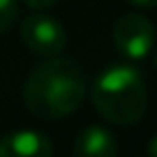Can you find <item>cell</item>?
<instances>
[{
	"label": "cell",
	"instance_id": "5b68a950",
	"mask_svg": "<svg viewBox=\"0 0 157 157\" xmlns=\"http://www.w3.org/2000/svg\"><path fill=\"white\" fill-rule=\"evenodd\" d=\"M53 143L49 134L37 129H19L0 139V157H51Z\"/></svg>",
	"mask_w": 157,
	"mask_h": 157
},
{
	"label": "cell",
	"instance_id": "6da1fadb",
	"mask_svg": "<svg viewBox=\"0 0 157 157\" xmlns=\"http://www.w3.org/2000/svg\"><path fill=\"white\" fill-rule=\"evenodd\" d=\"M86 74L69 58H46L28 74L23 104L33 116L53 120L74 113L86 99Z\"/></svg>",
	"mask_w": 157,
	"mask_h": 157
},
{
	"label": "cell",
	"instance_id": "7a4b0ae2",
	"mask_svg": "<svg viewBox=\"0 0 157 157\" xmlns=\"http://www.w3.org/2000/svg\"><path fill=\"white\" fill-rule=\"evenodd\" d=\"M93 104L97 113L113 125H136L148 109V88L141 72L132 65H111L93 86Z\"/></svg>",
	"mask_w": 157,
	"mask_h": 157
},
{
	"label": "cell",
	"instance_id": "52a82bcc",
	"mask_svg": "<svg viewBox=\"0 0 157 157\" xmlns=\"http://www.w3.org/2000/svg\"><path fill=\"white\" fill-rule=\"evenodd\" d=\"M16 14H19L16 0H0V35L10 30V25L14 23Z\"/></svg>",
	"mask_w": 157,
	"mask_h": 157
},
{
	"label": "cell",
	"instance_id": "30bf717a",
	"mask_svg": "<svg viewBox=\"0 0 157 157\" xmlns=\"http://www.w3.org/2000/svg\"><path fill=\"white\" fill-rule=\"evenodd\" d=\"M148 155H150V157H157V134L150 139V143H148Z\"/></svg>",
	"mask_w": 157,
	"mask_h": 157
},
{
	"label": "cell",
	"instance_id": "9c48e42d",
	"mask_svg": "<svg viewBox=\"0 0 157 157\" xmlns=\"http://www.w3.org/2000/svg\"><path fill=\"white\" fill-rule=\"evenodd\" d=\"M132 7H139V10H148V7H155L157 0H127Z\"/></svg>",
	"mask_w": 157,
	"mask_h": 157
},
{
	"label": "cell",
	"instance_id": "8fae6325",
	"mask_svg": "<svg viewBox=\"0 0 157 157\" xmlns=\"http://www.w3.org/2000/svg\"><path fill=\"white\" fill-rule=\"evenodd\" d=\"M155 69H157V51H155Z\"/></svg>",
	"mask_w": 157,
	"mask_h": 157
},
{
	"label": "cell",
	"instance_id": "8992f818",
	"mask_svg": "<svg viewBox=\"0 0 157 157\" xmlns=\"http://www.w3.org/2000/svg\"><path fill=\"white\" fill-rule=\"evenodd\" d=\"M118 143L109 129L99 125H90L76 136L72 148V157H116Z\"/></svg>",
	"mask_w": 157,
	"mask_h": 157
},
{
	"label": "cell",
	"instance_id": "ba28073f",
	"mask_svg": "<svg viewBox=\"0 0 157 157\" xmlns=\"http://www.w3.org/2000/svg\"><path fill=\"white\" fill-rule=\"evenodd\" d=\"M28 7H33V10H46V7L56 5L58 0H23Z\"/></svg>",
	"mask_w": 157,
	"mask_h": 157
},
{
	"label": "cell",
	"instance_id": "3957f363",
	"mask_svg": "<svg viewBox=\"0 0 157 157\" xmlns=\"http://www.w3.org/2000/svg\"><path fill=\"white\" fill-rule=\"evenodd\" d=\"M113 44L123 56L132 60L146 58L155 46V25L139 12L123 14L113 25Z\"/></svg>",
	"mask_w": 157,
	"mask_h": 157
},
{
	"label": "cell",
	"instance_id": "277c9868",
	"mask_svg": "<svg viewBox=\"0 0 157 157\" xmlns=\"http://www.w3.org/2000/svg\"><path fill=\"white\" fill-rule=\"evenodd\" d=\"M21 39L33 53L42 56V58H53V56L63 53L65 44H67V33L53 16L30 14L21 23Z\"/></svg>",
	"mask_w": 157,
	"mask_h": 157
}]
</instances>
